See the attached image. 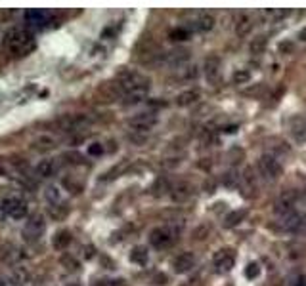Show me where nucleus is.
<instances>
[{
  "label": "nucleus",
  "mask_w": 306,
  "mask_h": 286,
  "mask_svg": "<svg viewBox=\"0 0 306 286\" xmlns=\"http://www.w3.org/2000/svg\"><path fill=\"white\" fill-rule=\"evenodd\" d=\"M92 118L84 113H73V114H63L56 121V126L59 132H80L92 126Z\"/></svg>",
  "instance_id": "f03ea898"
},
{
  "label": "nucleus",
  "mask_w": 306,
  "mask_h": 286,
  "mask_svg": "<svg viewBox=\"0 0 306 286\" xmlns=\"http://www.w3.org/2000/svg\"><path fill=\"white\" fill-rule=\"evenodd\" d=\"M193 27H195L197 31H201V33H207V31H211V29L214 27V17L209 14H201L195 19V25H193Z\"/></svg>",
  "instance_id": "a878e982"
},
{
  "label": "nucleus",
  "mask_w": 306,
  "mask_h": 286,
  "mask_svg": "<svg viewBox=\"0 0 306 286\" xmlns=\"http://www.w3.org/2000/svg\"><path fill=\"white\" fill-rule=\"evenodd\" d=\"M193 195V187L188 183V181H178L174 187H172V200L174 202H186Z\"/></svg>",
  "instance_id": "f3484780"
},
{
  "label": "nucleus",
  "mask_w": 306,
  "mask_h": 286,
  "mask_svg": "<svg viewBox=\"0 0 306 286\" xmlns=\"http://www.w3.org/2000/svg\"><path fill=\"white\" fill-rule=\"evenodd\" d=\"M205 77L209 82H218L220 79V57L216 56H209L205 59Z\"/></svg>",
  "instance_id": "4468645a"
},
{
  "label": "nucleus",
  "mask_w": 306,
  "mask_h": 286,
  "mask_svg": "<svg viewBox=\"0 0 306 286\" xmlns=\"http://www.w3.org/2000/svg\"><path fill=\"white\" fill-rule=\"evenodd\" d=\"M174 241H176V231L170 227H155L149 233V244H151L153 248H157V250L172 246Z\"/></svg>",
  "instance_id": "39448f33"
},
{
  "label": "nucleus",
  "mask_w": 306,
  "mask_h": 286,
  "mask_svg": "<svg viewBox=\"0 0 306 286\" xmlns=\"http://www.w3.org/2000/svg\"><path fill=\"white\" fill-rule=\"evenodd\" d=\"M61 264H67V265H69L67 269H77V267H79V264L75 261L73 257H71V259H69V257H63V259H61Z\"/></svg>",
  "instance_id": "f704fd0d"
},
{
  "label": "nucleus",
  "mask_w": 306,
  "mask_h": 286,
  "mask_svg": "<svg viewBox=\"0 0 306 286\" xmlns=\"http://www.w3.org/2000/svg\"><path fill=\"white\" fill-rule=\"evenodd\" d=\"M289 136L297 145L306 141V118L302 114H295L289 118Z\"/></svg>",
  "instance_id": "9b49d317"
},
{
  "label": "nucleus",
  "mask_w": 306,
  "mask_h": 286,
  "mask_svg": "<svg viewBox=\"0 0 306 286\" xmlns=\"http://www.w3.org/2000/svg\"><path fill=\"white\" fill-rule=\"evenodd\" d=\"M224 183L226 185H235V174H226V178H224Z\"/></svg>",
  "instance_id": "e433bc0d"
},
{
  "label": "nucleus",
  "mask_w": 306,
  "mask_h": 286,
  "mask_svg": "<svg viewBox=\"0 0 306 286\" xmlns=\"http://www.w3.org/2000/svg\"><path fill=\"white\" fill-rule=\"evenodd\" d=\"M147 92H149V86H144V88H136V90H132V92L124 93V103L126 105H136V103H140V101L144 100L147 96Z\"/></svg>",
  "instance_id": "412c9836"
},
{
  "label": "nucleus",
  "mask_w": 306,
  "mask_h": 286,
  "mask_svg": "<svg viewBox=\"0 0 306 286\" xmlns=\"http://www.w3.org/2000/svg\"><path fill=\"white\" fill-rule=\"evenodd\" d=\"M31 147H33L35 151L46 153V151H52L54 147H56V141H54V137H50V136H40L31 143Z\"/></svg>",
  "instance_id": "4be33fe9"
},
{
  "label": "nucleus",
  "mask_w": 306,
  "mask_h": 286,
  "mask_svg": "<svg viewBox=\"0 0 306 286\" xmlns=\"http://www.w3.org/2000/svg\"><path fill=\"white\" fill-rule=\"evenodd\" d=\"M2 212L10 218H14V220H23L27 212H29V208H27V202L21 199H17V197H10L2 202Z\"/></svg>",
  "instance_id": "1a4fd4ad"
},
{
  "label": "nucleus",
  "mask_w": 306,
  "mask_h": 286,
  "mask_svg": "<svg viewBox=\"0 0 306 286\" xmlns=\"http://www.w3.org/2000/svg\"><path fill=\"white\" fill-rule=\"evenodd\" d=\"M170 38L172 40H186L188 38V31H184V29H176L170 33Z\"/></svg>",
  "instance_id": "2f4dec72"
},
{
  "label": "nucleus",
  "mask_w": 306,
  "mask_h": 286,
  "mask_svg": "<svg viewBox=\"0 0 306 286\" xmlns=\"http://www.w3.org/2000/svg\"><path fill=\"white\" fill-rule=\"evenodd\" d=\"M188 59H190V50H186V48H176V50L168 52L167 56H165V61L170 67H182Z\"/></svg>",
  "instance_id": "dca6fc26"
},
{
  "label": "nucleus",
  "mask_w": 306,
  "mask_h": 286,
  "mask_svg": "<svg viewBox=\"0 0 306 286\" xmlns=\"http://www.w3.org/2000/svg\"><path fill=\"white\" fill-rule=\"evenodd\" d=\"M44 227H46V223H44V218L40 214H33L27 220L25 223V227H23V239L27 241V243H35L40 239V235L44 233Z\"/></svg>",
  "instance_id": "6e6552de"
},
{
  "label": "nucleus",
  "mask_w": 306,
  "mask_h": 286,
  "mask_svg": "<svg viewBox=\"0 0 306 286\" xmlns=\"http://www.w3.org/2000/svg\"><path fill=\"white\" fill-rule=\"evenodd\" d=\"M249 80H251V73L245 71V69H239V71L233 73V82L235 84H245Z\"/></svg>",
  "instance_id": "c756f323"
},
{
  "label": "nucleus",
  "mask_w": 306,
  "mask_h": 286,
  "mask_svg": "<svg viewBox=\"0 0 306 286\" xmlns=\"http://www.w3.org/2000/svg\"><path fill=\"white\" fill-rule=\"evenodd\" d=\"M247 218V210H233L230 214L224 218V227H235V225H239L243 220Z\"/></svg>",
  "instance_id": "5701e85b"
},
{
  "label": "nucleus",
  "mask_w": 306,
  "mask_h": 286,
  "mask_svg": "<svg viewBox=\"0 0 306 286\" xmlns=\"http://www.w3.org/2000/svg\"><path fill=\"white\" fill-rule=\"evenodd\" d=\"M23 19H25V25L27 29H35V31H42V29L48 27V23L52 21V15L48 10H42V8H31L25 12L23 15Z\"/></svg>",
  "instance_id": "20e7f679"
},
{
  "label": "nucleus",
  "mask_w": 306,
  "mask_h": 286,
  "mask_svg": "<svg viewBox=\"0 0 306 286\" xmlns=\"http://www.w3.org/2000/svg\"><path fill=\"white\" fill-rule=\"evenodd\" d=\"M71 233L69 231H59L58 235L54 236V248L56 250H63V248H67V244L71 243Z\"/></svg>",
  "instance_id": "cd10ccee"
},
{
  "label": "nucleus",
  "mask_w": 306,
  "mask_h": 286,
  "mask_svg": "<svg viewBox=\"0 0 306 286\" xmlns=\"http://www.w3.org/2000/svg\"><path fill=\"white\" fill-rule=\"evenodd\" d=\"M69 286H79V284H69Z\"/></svg>",
  "instance_id": "a19ab883"
},
{
  "label": "nucleus",
  "mask_w": 306,
  "mask_h": 286,
  "mask_svg": "<svg viewBox=\"0 0 306 286\" xmlns=\"http://www.w3.org/2000/svg\"><path fill=\"white\" fill-rule=\"evenodd\" d=\"M272 229L281 231V233H299L302 229V216L297 214L295 210L289 214L279 216V220L276 222V225H272Z\"/></svg>",
  "instance_id": "423d86ee"
},
{
  "label": "nucleus",
  "mask_w": 306,
  "mask_h": 286,
  "mask_svg": "<svg viewBox=\"0 0 306 286\" xmlns=\"http://www.w3.org/2000/svg\"><path fill=\"white\" fill-rule=\"evenodd\" d=\"M35 46V38H33V33L29 29L25 27H12L4 35V48L10 50L12 54H27V52L33 50Z\"/></svg>",
  "instance_id": "f257e3e1"
},
{
  "label": "nucleus",
  "mask_w": 306,
  "mask_h": 286,
  "mask_svg": "<svg viewBox=\"0 0 306 286\" xmlns=\"http://www.w3.org/2000/svg\"><path fill=\"white\" fill-rule=\"evenodd\" d=\"M199 98H201V92H199L197 88H191V90H186V92L176 96V105H178V107H190Z\"/></svg>",
  "instance_id": "a211bd4d"
},
{
  "label": "nucleus",
  "mask_w": 306,
  "mask_h": 286,
  "mask_svg": "<svg viewBox=\"0 0 306 286\" xmlns=\"http://www.w3.org/2000/svg\"><path fill=\"white\" fill-rule=\"evenodd\" d=\"M0 286H4V282H2V280H0Z\"/></svg>",
  "instance_id": "ea45409f"
},
{
  "label": "nucleus",
  "mask_w": 306,
  "mask_h": 286,
  "mask_svg": "<svg viewBox=\"0 0 306 286\" xmlns=\"http://www.w3.org/2000/svg\"><path fill=\"white\" fill-rule=\"evenodd\" d=\"M299 38H300V40H302V42H306V27H304V29H300Z\"/></svg>",
  "instance_id": "4c0bfd02"
},
{
  "label": "nucleus",
  "mask_w": 306,
  "mask_h": 286,
  "mask_svg": "<svg viewBox=\"0 0 306 286\" xmlns=\"http://www.w3.org/2000/svg\"><path fill=\"white\" fill-rule=\"evenodd\" d=\"M258 273H260V267H258L256 264H251L247 269H245V275H247L249 279H255Z\"/></svg>",
  "instance_id": "473e14b6"
},
{
  "label": "nucleus",
  "mask_w": 306,
  "mask_h": 286,
  "mask_svg": "<svg viewBox=\"0 0 306 286\" xmlns=\"http://www.w3.org/2000/svg\"><path fill=\"white\" fill-rule=\"evenodd\" d=\"M58 170H59V162L56 158H44V160H40L37 164V168H35L38 178H52Z\"/></svg>",
  "instance_id": "2eb2a0df"
},
{
  "label": "nucleus",
  "mask_w": 306,
  "mask_h": 286,
  "mask_svg": "<svg viewBox=\"0 0 306 286\" xmlns=\"http://www.w3.org/2000/svg\"><path fill=\"white\" fill-rule=\"evenodd\" d=\"M256 168H258L260 178H264L266 181H276L283 174V166H281V162L274 155H263V157L256 160Z\"/></svg>",
  "instance_id": "7ed1b4c3"
},
{
  "label": "nucleus",
  "mask_w": 306,
  "mask_h": 286,
  "mask_svg": "<svg viewBox=\"0 0 306 286\" xmlns=\"http://www.w3.org/2000/svg\"><path fill=\"white\" fill-rule=\"evenodd\" d=\"M27 279H29V275H27V271L25 269H12L10 271V275H8V282L12 286H23L25 282H27Z\"/></svg>",
  "instance_id": "b1692460"
},
{
  "label": "nucleus",
  "mask_w": 306,
  "mask_h": 286,
  "mask_svg": "<svg viewBox=\"0 0 306 286\" xmlns=\"http://www.w3.org/2000/svg\"><path fill=\"white\" fill-rule=\"evenodd\" d=\"M299 202V197H297V191H293V189H285L281 193L277 195L276 202H274V212L277 216H283V214H289L295 210V204Z\"/></svg>",
  "instance_id": "0eeeda50"
},
{
  "label": "nucleus",
  "mask_w": 306,
  "mask_h": 286,
  "mask_svg": "<svg viewBox=\"0 0 306 286\" xmlns=\"http://www.w3.org/2000/svg\"><path fill=\"white\" fill-rule=\"evenodd\" d=\"M172 267H174V273H178V275H184V273L191 271V269L195 267V256H193L191 252H184V254H180V256L172 261Z\"/></svg>",
  "instance_id": "ddd939ff"
},
{
  "label": "nucleus",
  "mask_w": 306,
  "mask_h": 286,
  "mask_svg": "<svg viewBox=\"0 0 306 286\" xmlns=\"http://www.w3.org/2000/svg\"><path fill=\"white\" fill-rule=\"evenodd\" d=\"M300 231H306V216L302 218V229H300Z\"/></svg>",
  "instance_id": "58836bf2"
},
{
  "label": "nucleus",
  "mask_w": 306,
  "mask_h": 286,
  "mask_svg": "<svg viewBox=\"0 0 306 286\" xmlns=\"http://www.w3.org/2000/svg\"><path fill=\"white\" fill-rule=\"evenodd\" d=\"M96 286H126L123 279H103V280H98Z\"/></svg>",
  "instance_id": "7c9ffc66"
},
{
  "label": "nucleus",
  "mask_w": 306,
  "mask_h": 286,
  "mask_svg": "<svg viewBox=\"0 0 306 286\" xmlns=\"http://www.w3.org/2000/svg\"><path fill=\"white\" fill-rule=\"evenodd\" d=\"M266 46H268V38H266V36H256V38H253L251 44H249V50H251V54L258 56V54H264V52H266Z\"/></svg>",
  "instance_id": "bb28decb"
},
{
  "label": "nucleus",
  "mask_w": 306,
  "mask_h": 286,
  "mask_svg": "<svg viewBox=\"0 0 306 286\" xmlns=\"http://www.w3.org/2000/svg\"><path fill=\"white\" fill-rule=\"evenodd\" d=\"M130 128H134L136 132H147V130H151L155 124H157V116L151 113H140L136 114L134 118H130Z\"/></svg>",
  "instance_id": "f8f14e48"
},
{
  "label": "nucleus",
  "mask_w": 306,
  "mask_h": 286,
  "mask_svg": "<svg viewBox=\"0 0 306 286\" xmlns=\"http://www.w3.org/2000/svg\"><path fill=\"white\" fill-rule=\"evenodd\" d=\"M253 31V17L249 14H241L235 21V33L239 36H247Z\"/></svg>",
  "instance_id": "aec40b11"
},
{
  "label": "nucleus",
  "mask_w": 306,
  "mask_h": 286,
  "mask_svg": "<svg viewBox=\"0 0 306 286\" xmlns=\"http://www.w3.org/2000/svg\"><path fill=\"white\" fill-rule=\"evenodd\" d=\"M147 248H144V246H136L134 250H132L130 254V259L134 261V264H140V265H146L147 264Z\"/></svg>",
  "instance_id": "c85d7f7f"
},
{
  "label": "nucleus",
  "mask_w": 306,
  "mask_h": 286,
  "mask_svg": "<svg viewBox=\"0 0 306 286\" xmlns=\"http://www.w3.org/2000/svg\"><path fill=\"white\" fill-rule=\"evenodd\" d=\"M297 197H299V202L306 204V183H304V187H302L300 191H297Z\"/></svg>",
  "instance_id": "c9c22d12"
},
{
  "label": "nucleus",
  "mask_w": 306,
  "mask_h": 286,
  "mask_svg": "<svg viewBox=\"0 0 306 286\" xmlns=\"http://www.w3.org/2000/svg\"><path fill=\"white\" fill-rule=\"evenodd\" d=\"M212 265L216 273H228L232 271V267L235 265V250L233 248H222L214 254L212 257Z\"/></svg>",
  "instance_id": "9d476101"
},
{
  "label": "nucleus",
  "mask_w": 306,
  "mask_h": 286,
  "mask_svg": "<svg viewBox=\"0 0 306 286\" xmlns=\"http://www.w3.org/2000/svg\"><path fill=\"white\" fill-rule=\"evenodd\" d=\"M241 179H243V195L247 193L249 197H253V191L256 189V185H255L256 181H255V176H253V170L247 168V170L243 172Z\"/></svg>",
  "instance_id": "393cba45"
},
{
  "label": "nucleus",
  "mask_w": 306,
  "mask_h": 286,
  "mask_svg": "<svg viewBox=\"0 0 306 286\" xmlns=\"http://www.w3.org/2000/svg\"><path fill=\"white\" fill-rule=\"evenodd\" d=\"M289 14H291V10H287V8H264L263 12H260V15H263L264 19H268L272 23L281 21Z\"/></svg>",
  "instance_id": "6ab92c4d"
},
{
  "label": "nucleus",
  "mask_w": 306,
  "mask_h": 286,
  "mask_svg": "<svg viewBox=\"0 0 306 286\" xmlns=\"http://www.w3.org/2000/svg\"><path fill=\"white\" fill-rule=\"evenodd\" d=\"M88 153H90L92 157H98V155H102V153H103L102 143H92V145L88 147Z\"/></svg>",
  "instance_id": "72a5a7b5"
}]
</instances>
